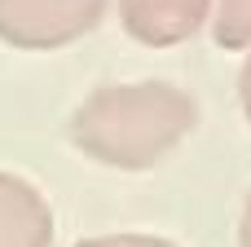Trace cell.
<instances>
[{
    "instance_id": "1",
    "label": "cell",
    "mask_w": 251,
    "mask_h": 247,
    "mask_svg": "<svg viewBox=\"0 0 251 247\" xmlns=\"http://www.w3.org/2000/svg\"><path fill=\"white\" fill-rule=\"evenodd\" d=\"M199 124V102L168 80L93 88L71 115V146L101 168L146 172L163 164Z\"/></svg>"
},
{
    "instance_id": "2",
    "label": "cell",
    "mask_w": 251,
    "mask_h": 247,
    "mask_svg": "<svg viewBox=\"0 0 251 247\" xmlns=\"http://www.w3.org/2000/svg\"><path fill=\"white\" fill-rule=\"evenodd\" d=\"M115 0H0V40L9 49L49 53L93 35Z\"/></svg>"
},
{
    "instance_id": "3",
    "label": "cell",
    "mask_w": 251,
    "mask_h": 247,
    "mask_svg": "<svg viewBox=\"0 0 251 247\" xmlns=\"http://www.w3.org/2000/svg\"><path fill=\"white\" fill-rule=\"evenodd\" d=\"M119 22L146 49H176L212 22V0H119Z\"/></svg>"
},
{
    "instance_id": "4",
    "label": "cell",
    "mask_w": 251,
    "mask_h": 247,
    "mask_svg": "<svg viewBox=\"0 0 251 247\" xmlns=\"http://www.w3.org/2000/svg\"><path fill=\"white\" fill-rule=\"evenodd\" d=\"M57 221L49 199L18 172H0V247H53Z\"/></svg>"
},
{
    "instance_id": "5",
    "label": "cell",
    "mask_w": 251,
    "mask_h": 247,
    "mask_svg": "<svg viewBox=\"0 0 251 247\" xmlns=\"http://www.w3.org/2000/svg\"><path fill=\"white\" fill-rule=\"evenodd\" d=\"M207 27L221 49H251V0H212Z\"/></svg>"
},
{
    "instance_id": "6",
    "label": "cell",
    "mask_w": 251,
    "mask_h": 247,
    "mask_svg": "<svg viewBox=\"0 0 251 247\" xmlns=\"http://www.w3.org/2000/svg\"><path fill=\"white\" fill-rule=\"evenodd\" d=\"M75 247H176V243H172V239H159V234L124 230V234H93V239H79Z\"/></svg>"
},
{
    "instance_id": "7",
    "label": "cell",
    "mask_w": 251,
    "mask_h": 247,
    "mask_svg": "<svg viewBox=\"0 0 251 247\" xmlns=\"http://www.w3.org/2000/svg\"><path fill=\"white\" fill-rule=\"evenodd\" d=\"M238 102H243V115H247V124H251V49H247L243 71H238Z\"/></svg>"
},
{
    "instance_id": "8",
    "label": "cell",
    "mask_w": 251,
    "mask_h": 247,
    "mask_svg": "<svg viewBox=\"0 0 251 247\" xmlns=\"http://www.w3.org/2000/svg\"><path fill=\"white\" fill-rule=\"evenodd\" d=\"M238 247H251V194L243 203V221H238Z\"/></svg>"
}]
</instances>
